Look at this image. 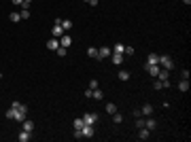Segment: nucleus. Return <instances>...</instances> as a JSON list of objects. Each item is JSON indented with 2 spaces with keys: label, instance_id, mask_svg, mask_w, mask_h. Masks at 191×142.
Wrapping results in <instances>:
<instances>
[{
  "label": "nucleus",
  "instance_id": "obj_5",
  "mask_svg": "<svg viewBox=\"0 0 191 142\" xmlns=\"http://www.w3.org/2000/svg\"><path fill=\"white\" fill-rule=\"evenodd\" d=\"M83 123L85 125H96V123H98V115H96V112H85Z\"/></svg>",
  "mask_w": 191,
  "mask_h": 142
},
{
  "label": "nucleus",
  "instance_id": "obj_4",
  "mask_svg": "<svg viewBox=\"0 0 191 142\" xmlns=\"http://www.w3.org/2000/svg\"><path fill=\"white\" fill-rule=\"evenodd\" d=\"M144 70H147V74H151V76L155 79L161 68H159V64H144Z\"/></svg>",
  "mask_w": 191,
  "mask_h": 142
},
{
  "label": "nucleus",
  "instance_id": "obj_11",
  "mask_svg": "<svg viewBox=\"0 0 191 142\" xmlns=\"http://www.w3.org/2000/svg\"><path fill=\"white\" fill-rule=\"evenodd\" d=\"M57 47H60V40L51 36V38L47 40V49H51V51H57Z\"/></svg>",
  "mask_w": 191,
  "mask_h": 142
},
{
  "label": "nucleus",
  "instance_id": "obj_26",
  "mask_svg": "<svg viewBox=\"0 0 191 142\" xmlns=\"http://www.w3.org/2000/svg\"><path fill=\"white\" fill-rule=\"evenodd\" d=\"M19 17H21V19H28V17H30V9H21Z\"/></svg>",
  "mask_w": 191,
  "mask_h": 142
},
{
  "label": "nucleus",
  "instance_id": "obj_20",
  "mask_svg": "<svg viewBox=\"0 0 191 142\" xmlns=\"http://www.w3.org/2000/svg\"><path fill=\"white\" fill-rule=\"evenodd\" d=\"M91 98H96V100H102V98H104V93H102L100 89H93V91H91Z\"/></svg>",
  "mask_w": 191,
  "mask_h": 142
},
{
  "label": "nucleus",
  "instance_id": "obj_12",
  "mask_svg": "<svg viewBox=\"0 0 191 142\" xmlns=\"http://www.w3.org/2000/svg\"><path fill=\"white\" fill-rule=\"evenodd\" d=\"M30 138H32V131H26V129H21V131H19V136H17V140H19V142H28Z\"/></svg>",
  "mask_w": 191,
  "mask_h": 142
},
{
  "label": "nucleus",
  "instance_id": "obj_22",
  "mask_svg": "<svg viewBox=\"0 0 191 142\" xmlns=\"http://www.w3.org/2000/svg\"><path fill=\"white\" fill-rule=\"evenodd\" d=\"M119 79L121 81H130V72L128 70H119Z\"/></svg>",
  "mask_w": 191,
  "mask_h": 142
},
{
  "label": "nucleus",
  "instance_id": "obj_8",
  "mask_svg": "<svg viewBox=\"0 0 191 142\" xmlns=\"http://www.w3.org/2000/svg\"><path fill=\"white\" fill-rule=\"evenodd\" d=\"M111 53H113V49H108V47H102V49H98V57H96V60H104V57H111Z\"/></svg>",
  "mask_w": 191,
  "mask_h": 142
},
{
  "label": "nucleus",
  "instance_id": "obj_32",
  "mask_svg": "<svg viewBox=\"0 0 191 142\" xmlns=\"http://www.w3.org/2000/svg\"><path fill=\"white\" fill-rule=\"evenodd\" d=\"M136 127H144V119L142 117H136Z\"/></svg>",
  "mask_w": 191,
  "mask_h": 142
},
{
  "label": "nucleus",
  "instance_id": "obj_27",
  "mask_svg": "<svg viewBox=\"0 0 191 142\" xmlns=\"http://www.w3.org/2000/svg\"><path fill=\"white\" fill-rule=\"evenodd\" d=\"M123 49H125V47H123V45H119V43H117V45H115V47H113V53H123Z\"/></svg>",
  "mask_w": 191,
  "mask_h": 142
},
{
  "label": "nucleus",
  "instance_id": "obj_35",
  "mask_svg": "<svg viewBox=\"0 0 191 142\" xmlns=\"http://www.w3.org/2000/svg\"><path fill=\"white\" fill-rule=\"evenodd\" d=\"M183 2H185V5H191V0H183Z\"/></svg>",
  "mask_w": 191,
  "mask_h": 142
},
{
  "label": "nucleus",
  "instance_id": "obj_28",
  "mask_svg": "<svg viewBox=\"0 0 191 142\" xmlns=\"http://www.w3.org/2000/svg\"><path fill=\"white\" fill-rule=\"evenodd\" d=\"M55 53H57L60 57H64V55L68 53V49H66V47H57V51H55Z\"/></svg>",
  "mask_w": 191,
  "mask_h": 142
},
{
  "label": "nucleus",
  "instance_id": "obj_25",
  "mask_svg": "<svg viewBox=\"0 0 191 142\" xmlns=\"http://www.w3.org/2000/svg\"><path fill=\"white\" fill-rule=\"evenodd\" d=\"M121 121H123V117H121V112H115V115H113V123H117V125H119Z\"/></svg>",
  "mask_w": 191,
  "mask_h": 142
},
{
  "label": "nucleus",
  "instance_id": "obj_1",
  "mask_svg": "<svg viewBox=\"0 0 191 142\" xmlns=\"http://www.w3.org/2000/svg\"><path fill=\"white\" fill-rule=\"evenodd\" d=\"M11 108H13V106H11ZM13 110H15L13 119H15L17 123H24V121H26V117H28V106H26V104H21L19 108H13Z\"/></svg>",
  "mask_w": 191,
  "mask_h": 142
},
{
  "label": "nucleus",
  "instance_id": "obj_24",
  "mask_svg": "<svg viewBox=\"0 0 191 142\" xmlns=\"http://www.w3.org/2000/svg\"><path fill=\"white\" fill-rule=\"evenodd\" d=\"M106 112H108V115H115V112H117V106H115V104H106Z\"/></svg>",
  "mask_w": 191,
  "mask_h": 142
},
{
  "label": "nucleus",
  "instance_id": "obj_14",
  "mask_svg": "<svg viewBox=\"0 0 191 142\" xmlns=\"http://www.w3.org/2000/svg\"><path fill=\"white\" fill-rule=\"evenodd\" d=\"M140 112H142V117H151V115H153V106H151V104H144V106L140 108Z\"/></svg>",
  "mask_w": 191,
  "mask_h": 142
},
{
  "label": "nucleus",
  "instance_id": "obj_23",
  "mask_svg": "<svg viewBox=\"0 0 191 142\" xmlns=\"http://www.w3.org/2000/svg\"><path fill=\"white\" fill-rule=\"evenodd\" d=\"M87 55H89V57H98V49H96V47H89V49H87Z\"/></svg>",
  "mask_w": 191,
  "mask_h": 142
},
{
  "label": "nucleus",
  "instance_id": "obj_37",
  "mask_svg": "<svg viewBox=\"0 0 191 142\" xmlns=\"http://www.w3.org/2000/svg\"><path fill=\"white\" fill-rule=\"evenodd\" d=\"M85 2H89V0H85Z\"/></svg>",
  "mask_w": 191,
  "mask_h": 142
},
{
  "label": "nucleus",
  "instance_id": "obj_29",
  "mask_svg": "<svg viewBox=\"0 0 191 142\" xmlns=\"http://www.w3.org/2000/svg\"><path fill=\"white\" fill-rule=\"evenodd\" d=\"M98 85H100V83H98V81H96V79H91V81H89V85H87V87H89V89H98Z\"/></svg>",
  "mask_w": 191,
  "mask_h": 142
},
{
  "label": "nucleus",
  "instance_id": "obj_6",
  "mask_svg": "<svg viewBox=\"0 0 191 142\" xmlns=\"http://www.w3.org/2000/svg\"><path fill=\"white\" fill-rule=\"evenodd\" d=\"M62 34H64V28H62V26H60V21L55 19V24H53V30H51V36H53V38H60Z\"/></svg>",
  "mask_w": 191,
  "mask_h": 142
},
{
  "label": "nucleus",
  "instance_id": "obj_10",
  "mask_svg": "<svg viewBox=\"0 0 191 142\" xmlns=\"http://www.w3.org/2000/svg\"><path fill=\"white\" fill-rule=\"evenodd\" d=\"M149 136H151V129H147V127H138V140H149Z\"/></svg>",
  "mask_w": 191,
  "mask_h": 142
},
{
  "label": "nucleus",
  "instance_id": "obj_18",
  "mask_svg": "<svg viewBox=\"0 0 191 142\" xmlns=\"http://www.w3.org/2000/svg\"><path fill=\"white\" fill-rule=\"evenodd\" d=\"M24 129H26V131H34V121L26 119V121H24Z\"/></svg>",
  "mask_w": 191,
  "mask_h": 142
},
{
  "label": "nucleus",
  "instance_id": "obj_36",
  "mask_svg": "<svg viewBox=\"0 0 191 142\" xmlns=\"http://www.w3.org/2000/svg\"><path fill=\"white\" fill-rule=\"evenodd\" d=\"M24 2H30V5H32V0H24Z\"/></svg>",
  "mask_w": 191,
  "mask_h": 142
},
{
  "label": "nucleus",
  "instance_id": "obj_3",
  "mask_svg": "<svg viewBox=\"0 0 191 142\" xmlns=\"http://www.w3.org/2000/svg\"><path fill=\"white\" fill-rule=\"evenodd\" d=\"M93 136H96V125H83L81 138H93Z\"/></svg>",
  "mask_w": 191,
  "mask_h": 142
},
{
  "label": "nucleus",
  "instance_id": "obj_9",
  "mask_svg": "<svg viewBox=\"0 0 191 142\" xmlns=\"http://www.w3.org/2000/svg\"><path fill=\"white\" fill-rule=\"evenodd\" d=\"M111 62L115 66H121L123 64V53H111Z\"/></svg>",
  "mask_w": 191,
  "mask_h": 142
},
{
  "label": "nucleus",
  "instance_id": "obj_19",
  "mask_svg": "<svg viewBox=\"0 0 191 142\" xmlns=\"http://www.w3.org/2000/svg\"><path fill=\"white\" fill-rule=\"evenodd\" d=\"M178 89H180V91H187V89H189V81H187V79H180V83H178Z\"/></svg>",
  "mask_w": 191,
  "mask_h": 142
},
{
  "label": "nucleus",
  "instance_id": "obj_17",
  "mask_svg": "<svg viewBox=\"0 0 191 142\" xmlns=\"http://www.w3.org/2000/svg\"><path fill=\"white\" fill-rule=\"evenodd\" d=\"M144 127H147V129H155V127H157V121H155V119H144Z\"/></svg>",
  "mask_w": 191,
  "mask_h": 142
},
{
  "label": "nucleus",
  "instance_id": "obj_33",
  "mask_svg": "<svg viewBox=\"0 0 191 142\" xmlns=\"http://www.w3.org/2000/svg\"><path fill=\"white\" fill-rule=\"evenodd\" d=\"M180 76H183V79H187V81H189V70H183V72H180Z\"/></svg>",
  "mask_w": 191,
  "mask_h": 142
},
{
  "label": "nucleus",
  "instance_id": "obj_34",
  "mask_svg": "<svg viewBox=\"0 0 191 142\" xmlns=\"http://www.w3.org/2000/svg\"><path fill=\"white\" fill-rule=\"evenodd\" d=\"M11 2H13L15 7H21V5H24V0H11Z\"/></svg>",
  "mask_w": 191,
  "mask_h": 142
},
{
  "label": "nucleus",
  "instance_id": "obj_31",
  "mask_svg": "<svg viewBox=\"0 0 191 142\" xmlns=\"http://www.w3.org/2000/svg\"><path fill=\"white\" fill-rule=\"evenodd\" d=\"M153 87H155V89H163V81H159V79H157V81L153 83Z\"/></svg>",
  "mask_w": 191,
  "mask_h": 142
},
{
  "label": "nucleus",
  "instance_id": "obj_7",
  "mask_svg": "<svg viewBox=\"0 0 191 142\" xmlns=\"http://www.w3.org/2000/svg\"><path fill=\"white\" fill-rule=\"evenodd\" d=\"M70 45H72V36H70V34H62V36H60V47H66V49H68Z\"/></svg>",
  "mask_w": 191,
  "mask_h": 142
},
{
  "label": "nucleus",
  "instance_id": "obj_30",
  "mask_svg": "<svg viewBox=\"0 0 191 142\" xmlns=\"http://www.w3.org/2000/svg\"><path fill=\"white\" fill-rule=\"evenodd\" d=\"M134 53H136L134 47H125V49H123V55H134Z\"/></svg>",
  "mask_w": 191,
  "mask_h": 142
},
{
  "label": "nucleus",
  "instance_id": "obj_15",
  "mask_svg": "<svg viewBox=\"0 0 191 142\" xmlns=\"http://www.w3.org/2000/svg\"><path fill=\"white\" fill-rule=\"evenodd\" d=\"M147 64H159V55H157V53H149Z\"/></svg>",
  "mask_w": 191,
  "mask_h": 142
},
{
  "label": "nucleus",
  "instance_id": "obj_21",
  "mask_svg": "<svg viewBox=\"0 0 191 142\" xmlns=\"http://www.w3.org/2000/svg\"><path fill=\"white\" fill-rule=\"evenodd\" d=\"M9 19H11L13 24H17V21H21V17H19V13H17V11H15V13H11V15H9Z\"/></svg>",
  "mask_w": 191,
  "mask_h": 142
},
{
  "label": "nucleus",
  "instance_id": "obj_13",
  "mask_svg": "<svg viewBox=\"0 0 191 142\" xmlns=\"http://www.w3.org/2000/svg\"><path fill=\"white\" fill-rule=\"evenodd\" d=\"M57 21H60V26L64 28V32H68V30L72 28V21H70V19H60V17H57Z\"/></svg>",
  "mask_w": 191,
  "mask_h": 142
},
{
  "label": "nucleus",
  "instance_id": "obj_2",
  "mask_svg": "<svg viewBox=\"0 0 191 142\" xmlns=\"http://www.w3.org/2000/svg\"><path fill=\"white\" fill-rule=\"evenodd\" d=\"M159 68H163V70H172V68H174V62H172L168 55H159Z\"/></svg>",
  "mask_w": 191,
  "mask_h": 142
},
{
  "label": "nucleus",
  "instance_id": "obj_16",
  "mask_svg": "<svg viewBox=\"0 0 191 142\" xmlns=\"http://www.w3.org/2000/svg\"><path fill=\"white\" fill-rule=\"evenodd\" d=\"M168 76H170V70H163V68H161L159 74H157L155 79H159V81H168Z\"/></svg>",
  "mask_w": 191,
  "mask_h": 142
}]
</instances>
